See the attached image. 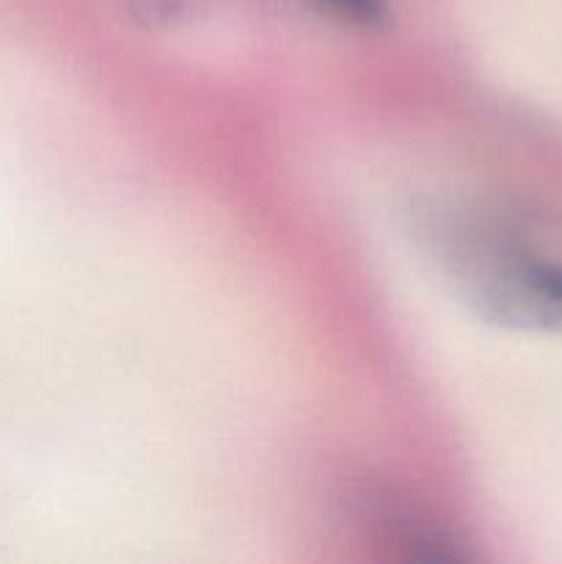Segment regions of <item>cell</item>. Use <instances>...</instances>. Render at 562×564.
<instances>
[{
    "mask_svg": "<svg viewBox=\"0 0 562 564\" xmlns=\"http://www.w3.org/2000/svg\"><path fill=\"white\" fill-rule=\"evenodd\" d=\"M408 218L424 259L479 317L562 334V224L446 198H419Z\"/></svg>",
    "mask_w": 562,
    "mask_h": 564,
    "instance_id": "6da1fadb",
    "label": "cell"
},
{
    "mask_svg": "<svg viewBox=\"0 0 562 564\" xmlns=\"http://www.w3.org/2000/svg\"><path fill=\"white\" fill-rule=\"evenodd\" d=\"M127 14L143 28L163 31L185 20L193 9V0H121Z\"/></svg>",
    "mask_w": 562,
    "mask_h": 564,
    "instance_id": "7a4b0ae2",
    "label": "cell"
},
{
    "mask_svg": "<svg viewBox=\"0 0 562 564\" xmlns=\"http://www.w3.org/2000/svg\"><path fill=\"white\" fill-rule=\"evenodd\" d=\"M314 3L358 28H383L389 20V0H314Z\"/></svg>",
    "mask_w": 562,
    "mask_h": 564,
    "instance_id": "3957f363",
    "label": "cell"
}]
</instances>
